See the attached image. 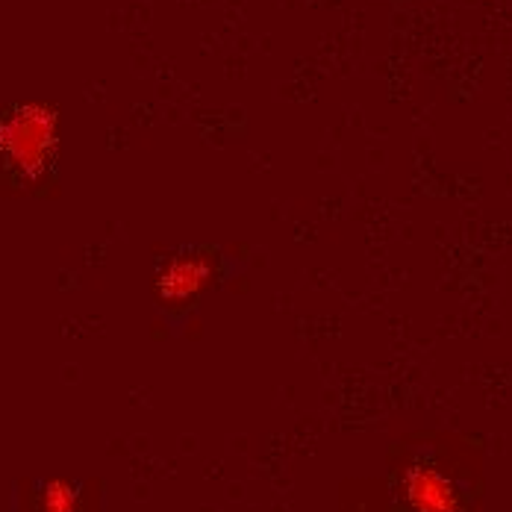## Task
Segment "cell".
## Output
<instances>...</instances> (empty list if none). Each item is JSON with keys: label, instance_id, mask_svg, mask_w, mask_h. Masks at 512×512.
Masks as SVG:
<instances>
[{"label": "cell", "instance_id": "cell-1", "mask_svg": "<svg viewBox=\"0 0 512 512\" xmlns=\"http://www.w3.org/2000/svg\"><path fill=\"white\" fill-rule=\"evenodd\" d=\"M412 504L421 512H451L454 510V492L451 486L433 474V471H415L410 480Z\"/></svg>", "mask_w": 512, "mask_h": 512}]
</instances>
